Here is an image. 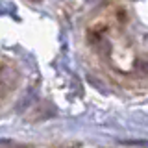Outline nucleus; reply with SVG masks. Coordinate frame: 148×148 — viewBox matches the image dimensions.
<instances>
[{"mask_svg":"<svg viewBox=\"0 0 148 148\" xmlns=\"http://www.w3.org/2000/svg\"><path fill=\"white\" fill-rule=\"evenodd\" d=\"M83 50L96 72L128 91L148 89V32L124 0H108L87 18Z\"/></svg>","mask_w":148,"mask_h":148,"instance_id":"1","label":"nucleus"},{"mask_svg":"<svg viewBox=\"0 0 148 148\" xmlns=\"http://www.w3.org/2000/svg\"><path fill=\"white\" fill-rule=\"evenodd\" d=\"M22 83V71L15 59L0 54V106L8 102Z\"/></svg>","mask_w":148,"mask_h":148,"instance_id":"2","label":"nucleus"}]
</instances>
